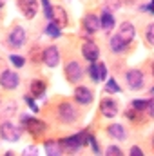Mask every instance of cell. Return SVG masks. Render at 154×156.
<instances>
[{
	"mask_svg": "<svg viewBox=\"0 0 154 156\" xmlns=\"http://www.w3.org/2000/svg\"><path fill=\"white\" fill-rule=\"evenodd\" d=\"M24 42H26V31H24V27H20V26H16L11 33H9V38H7V44L11 45V47H15V49H18V47H22L24 45Z\"/></svg>",
	"mask_w": 154,
	"mask_h": 156,
	"instance_id": "cell-7",
	"label": "cell"
},
{
	"mask_svg": "<svg viewBox=\"0 0 154 156\" xmlns=\"http://www.w3.org/2000/svg\"><path fill=\"white\" fill-rule=\"evenodd\" d=\"M82 53H83V58H85V60L96 62L98 56H100V47H98L94 42L87 40V42H83V45H82Z\"/></svg>",
	"mask_w": 154,
	"mask_h": 156,
	"instance_id": "cell-8",
	"label": "cell"
},
{
	"mask_svg": "<svg viewBox=\"0 0 154 156\" xmlns=\"http://www.w3.org/2000/svg\"><path fill=\"white\" fill-rule=\"evenodd\" d=\"M24 100H26V102H27V105H29V107H31V109H33V111H35V113H38V105H37V104H35V100H33V98H31V96H26V98H24Z\"/></svg>",
	"mask_w": 154,
	"mask_h": 156,
	"instance_id": "cell-32",
	"label": "cell"
},
{
	"mask_svg": "<svg viewBox=\"0 0 154 156\" xmlns=\"http://www.w3.org/2000/svg\"><path fill=\"white\" fill-rule=\"evenodd\" d=\"M45 153L49 156H58V154H62V147H60V144L58 142H45Z\"/></svg>",
	"mask_w": 154,
	"mask_h": 156,
	"instance_id": "cell-21",
	"label": "cell"
},
{
	"mask_svg": "<svg viewBox=\"0 0 154 156\" xmlns=\"http://www.w3.org/2000/svg\"><path fill=\"white\" fill-rule=\"evenodd\" d=\"M100 111H102V115L107 118H113L118 115V104H116L113 98H103L102 102H100Z\"/></svg>",
	"mask_w": 154,
	"mask_h": 156,
	"instance_id": "cell-12",
	"label": "cell"
},
{
	"mask_svg": "<svg viewBox=\"0 0 154 156\" xmlns=\"http://www.w3.org/2000/svg\"><path fill=\"white\" fill-rule=\"evenodd\" d=\"M2 7H4V2L0 0V13H2Z\"/></svg>",
	"mask_w": 154,
	"mask_h": 156,
	"instance_id": "cell-35",
	"label": "cell"
},
{
	"mask_svg": "<svg viewBox=\"0 0 154 156\" xmlns=\"http://www.w3.org/2000/svg\"><path fill=\"white\" fill-rule=\"evenodd\" d=\"M87 142L91 144V147H93V151H94L96 154H100V147H98V142L94 140V136H91V134H89V138H87Z\"/></svg>",
	"mask_w": 154,
	"mask_h": 156,
	"instance_id": "cell-29",
	"label": "cell"
},
{
	"mask_svg": "<svg viewBox=\"0 0 154 156\" xmlns=\"http://www.w3.org/2000/svg\"><path fill=\"white\" fill-rule=\"evenodd\" d=\"M105 91L107 93H120L121 89L118 87V83H116L114 78H111V80H107V85H105Z\"/></svg>",
	"mask_w": 154,
	"mask_h": 156,
	"instance_id": "cell-25",
	"label": "cell"
},
{
	"mask_svg": "<svg viewBox=\"0 0 154 156\" xmlns=\"http://www.w3.org/2000/svg\"><path fill=\"white\" fill-rule=\"evenodd\" d=\"M109 45H111V49H113L114 53H121V51H125V47H127V44H123L118 37H113Z\"/></svg>",
	"mask_w": 154,
	"mask_h": 156,
	"instance_id": "cell-23",
	"label": "cell"
},
{
	"mask_svg": "<svg viewBox=\"0 0 154 156\" xmlns=\"http://www.w3.org/2000/svg\"><path fill=\"white\" fill-rule=\"evenodd\" d=\"M100 27H103L105 31H111V29L114 27V16H113V13L103 11V15H102V18H100Z\"/></svg>",
	"mask_w": 154,
	"mask_h": 156,
	"instance_id": "cell-19",
	"label": "cell"
},
{
	"mask_svg": "<svg viewBox=\"0 0 154 156\" xmlns=\"http://www.w3.org/2000/svg\"><path fill=\"white\" fill-rule=\"evenodd\" d=\"M45 87H47V85H45L44 80H33V82H31V93H33V96H35V98L44 96Z\"/></svg>",
	"mask_w": 154,
	"mask_h": 156,
	"instance_id": "cell-20",
	"label": "cell"
},
{
	"mask_svg": "<svg viewBox=\"0 0 154 156\" xmlns=\"http://www.w3.org/2000/svg\"><path fill=\"white\" fill-rule=\"evenodd\" d=\"M83 29H85L89 35L96 33V31L100 29V18H98L96 15H93V13L85 15V18H83Z\"/></svg>",
	"mask_w": 154,
	"mask_h": 156,
	"instance_id": "cell-16",
	"label": "cell"
},
{
	"mask_svg": "<svg viewBox=\"0 0 154 156\" xmlns=\"http://www.w3.org/2000/svg\"><path fill=\"white\" fill-rule=\"evenodd\" d=\"M18 7L24 13V16L29 20L38 13V2L37 0H18Z\"/></svg>",
	"mask_w": 154,
	"mask_h": 156,
	"instance_id": "cell-9",
	"label": "cell"
},
{
	"mask_svg": "<svg viewBox=\"0 0 154 156\" xmlns=\"http://www.w3.org/2000/svg\"><path fill=\"white\" fill-rule=\"evenodd\" d=\"M56 26L60 27H65L67 26V15H65V9L64 7H53V18H51Z\"/></svg>",
	"mask_w": 154,
	"mask_h": 156,
	"instance_id": "cell-17",
	"label": "cell"
},
{
	"mask_svg": "<svg viewBox=\"0 0 154 156\" xmlns=\"http://www.w3.org/2000/svg\"><path fill=\"white\" fill-rule=\"evenodd\" d=\"M134 26L131 24V22H123L121 26H120V29H118V38L121 40L123 44H129V42H132V38H134Z\"/></svg>",
	"mask_w": 154,
	"mask_h": 156,
	"instance_id": "cell-11",
	"label": "cell"
},
{
	"mask_svg": "<svg viewBox=\"0 0 154 156\" xmlns=\"http://www.w3.org/2000/svg\"><path fill=\"white\" fill-rule=\"evenodd\" d=\"M87 138H89V133H87V131H83V133H78V134H75V136H69V138L60 140L58 144H60L62 151H64V149H67V151H73V153H75V151L82 149V147L85 145Z\"/></svg>",
	"mask_w": 154,
	"mask_h": 156,
	"instance_id": "cell-1",
	"label": "cell"
},
{
	"mask_svg": "<svg viewBox=\"0 0 154 156\" xmlns=\"http://www.w3.org/2000/svg\"><path fill=\"white\" fill-rule=\"evenodd\" d=\"M147 42L152 45L154 44V26L151 24V26H147Z\"/></svg>",
	"mask_w": 154,
	"mask_h": 156,
	"instance_id": "cell-31",
	"label": "cell"
},
{
	"mask_svg": "<svg viewBox=\"0 0 154 156\" xmlns=\"http://www.w3.org/2000/svg\"><path fill=\"white\" fill-rule=\"evenodd\" d=\"M127 83H129V87H131L132 91L142 89V87H143V83H145L143 73H142L140 69H131V71L127 73Z\"/></svg>",
	"mask_w": 154,
	"mask_h": 156,
	"instance_id": "cell-6",
	"label": "cell"
},
{
	"mask_svg": "<svg viewBox=\"0 0 154 156\" xmlns=\"http://www.w3.org/2000/svg\"><path fill=\"white\" fill-rule=\"evenodd\" d=\"M18 75L16 73H13V71H4L2 75H0V85L4 87V89H16L18 87Z\"/></svg>",
	"mask_w": 154,
	"mask_h": 156,
	"instance_id": "cell-10",
	"label": "cell"
},
{
	"mask_svg": "<svg viewBox=\"0 0 154 156\" xmlns=\"http://www.w3.org/2000/svg\"><path fill=\"white\" fill-rule=\"evenodd\" d=\"M140 9L142 11H147V13H152V5L151 4H143V5H140Z\"/></svg>",
	"mask_w": 154,
	"mask_h": 156,
	"instance_id": "cell-34",
	"label": "cell"
},
{
	"mask_svg": "<svg viewBox=\"0 0 154 156\" xmlns=\"http://www.w3.org/2000/svg\"><path fill=\"white\" fill-rule=\"evenodd\" d=\"M42 60H44V64H45L47 67H56V66L60 64V53H58V49H56L54 45H49L47 49H44Z\"/></svg>",
	"mask_w": 154,
	"mask_h": 156,
	"instance_id": "cell-5",
	"label": "cell"
},
{
	"mask_svg": "<svg viewBox=\"0 0 154 156\" xmlns=\"http://www.w3.org/2000/svg\"><path fill=\"white\" fill-rule=\"evenodd\" d=\"M22 123L26 125V131H29L33 136H42L47 129V125L38 120V118H31V116H22Z\"/></svg>",
	"mask_w": 154,
	"mask_h": 156,
	"instance_id": "cell-2",
	"label": "cell"
},
{
	"mask_svg": "<svg viewBox=\"0 0 154 156\" xmlns=\"http://www.w3.org/2000/svg\"><path fill=\"white\" fill-rule=\"evenodd\" d=\"M107 133L116 138V140H125L127 138V133H125V129H123V125H120V123H113L109 129H107Z\"/></svg>",
	"mask_w": 154,
	"mask_h": 156,
	"instance_id": "cell-18",
	"label": "cell"
},
{
	"mask_svg": "<svg viewBox=\"0 0 154 156\" xmlns=\"http://www.w3.org/2000/svg\"><path fill=\"white\" fill-rule=\"evenodd\" d=\"M42 5H44V13H45V16L51 20V18H53V7H51L49 0H42Z\"/></svg>",
	"mask_w": 154,
	"mask_h": 156,
	"instance_id": "cell-28",
	"label": "cell"
},
{
	"mask_svg": "<svg viewBox=\"0 0 154 156\" xmlns=\"http://www.w3.org/2000/svg\"><path fill=\"white\" fill-rule=\"evenodd\" d=\"M118 7H120V2H118V0H107V2H105V11H109V13L116 11Z\"/></svg>",
	"mask_w": 154,
	"mask_h": 156,
	"instance_id": "cell-27",
	"label": "cell"
},
{
	"mask_svg": "<svg viewBox=\"0 0 154 156\" xmlns=\"http://www.w3.org/2000/svg\"><path fill=\"white\" fill-rule=\"evenodd\" d=\"M132 107L134 109H138V111H149V113H152V102L151 100H132Z\"/></svg>",
	"mask_w": 154,
	"mask_h": 156,
	"instance_id": "cell-22",
	"label": "cell"
},
{
	"mask_svg": "<svg viewBox=\"0 0 154 156\" xmlns=\"http://www.w3.org/2000/svg\"><path fill=\"white\" fill-rule=\"evenodd\" d=\"M58 116H60V120H62L64 123H73V122L76 120L78 113H76V109H75L73 104L64 102V104H60V107H58Z\"/></svg>",
	"mask_w": 154,
	"mask_h": 156,
	"instance_id": "cell-4",
	"label": "cell"
},
{
	"mask_svg": "<svg viewBox=\"0 0 154 156\" xmlns=\"http://www.w3.org/2000/svg\"><path fill=\"white\" fill-rule=\"evenodd\" d=\"M131 156H143V151L140 147H132L131 149Z\"/></svg>",
	"mask_w": 154,
	"mask_h": 156,
	"instance_id": "cell-33",
	"label": "cell"
},
{
	"mask_svg": "<svg viewBox=\"0 0 154 156\" xmlns=\"http://www.w3.org/2000/svg\"><path fill=\"white\" fill-rule=\"evenodd\" d=\"M82 75H83V71H82V67H80L78 62H69V64L65 66V78H67L69 82L76 83L78 80L82 78Z\"/></svg>",
	"mask_w": 154,
	"mask_h": 156,
	"instance_id": "cell-13",
	"label": "cell"
},
{
	"mask_svg": "<svg viewBox=\"0 0 154 156\" xmlns=\"http://www.w3.org/2000/svg\"><path fill=\"white\" fill-rule=\"evenodd\" d=\"M89 73H91V78L94 80V82H100V80H105L107 78V67H105V64H94V62H91V67H89Z\"/></svg>",
	"mask_w": 154,
	"mask_h": 156,
	"instance_id": "cell-15",
	"label": "cell"
},
{
	"mask_svg": "<svg viewBox=\"0 0 154 156\" xmlns=\"http://www.w3.org/2000/svg\"><path fill=\"white\" fill-rule=\"evenodd\" d=\"M132 2H134V0H127V4H132Z\"/></svg>",
	"mask_w": 154,
	"mask_h": 156,
	"instance_id": "cell-36",
	"label": "cell"
},
{
	"mask_svg": "<svg viewBox=\"0 0 154 156\" xmlns=\"http://www.w3.org/2000/svg\"><path fill=\"white\" fill-rule=\"evenodd\" d=\"M45 33L49 35V37H53V38H58L60 35H62V31H60V26H56L53 20L49 22V26H47V29H45Z\"/></svg>",
	"mask_w": 154,
	"mask_h": 156,
	"instance_id": "cell-24",
	"label": "cell"
},
{
	"mask_svg": "<svg viewBox=\"0 0 154 156\" xmlns=\"http://www.w3.org/2000/svg\"><path fill=\"white\" fill-rule=\"evenodd\" d=\"M20 134H22L20 127L15 125L13 122H4V123L0 125V136H2L4 140H7V142H16V140L20 138Z\"/></svg>",
	"mask_w": 154,
	"mask_h": 156,
	"instance_id": "cell-3",
	"label": "cell"
},
{
	"mask_svg": "<svg viewBox=\"0 0 154 156\" xmlns=\"http://www.w3.org/2000/svg\"><path fill=\"white\" fill-rule=\"evenodd\" d=\"M105 153H107L109 156H121V154H123V153H121V149H118L116 145H111V147H109Z\"/></svg>",
	"mask_w": 154,
	"mask_h": 156,
	"instance_id": "cell-30",
	"label": "cell"
},
{
	"mask_svg": "<svg viewBox=\"0 0 154 156\" xmlns=\"http://www.w3.org/2000/svg\"><path fill=\"white\" fill-rule=\"evenodd\" d=\"M75 100H76L78 104H82V105H87V104L93 102V93L89 91V87L80 85V87L75 89Z\"/></svg>",
	"mask_w": 154,
	"mask_h": 156,
	"instance_id": "cell-14",
	"label": "cell"
},
{
	"mask_svg": "<svg viewBox=\"0 0 154 156\" xmlns=\"http://www.w3.org/2000/svg\"><path fill=\"white\" fill-rule=\"evenodd\" d=\"M9 60H11V64H13L15 67H22V66L26 64V58H22L20 55H11Z\"/></svg>",
	"mask_w": 154,
	"mask_h": 156,
	"instance_id": "cell-26",
	"label": "cell"
}]
</instances>
